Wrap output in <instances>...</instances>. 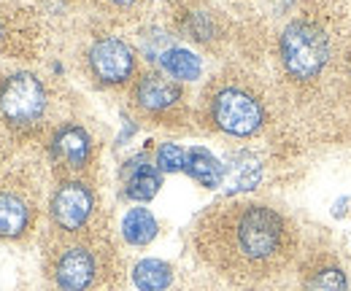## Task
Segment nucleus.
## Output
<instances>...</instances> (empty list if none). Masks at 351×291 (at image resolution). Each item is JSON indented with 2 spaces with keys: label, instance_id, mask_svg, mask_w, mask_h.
Returning a JSON list of instances; mask_svg holds the SVG:
<instances>
[{
  "label": "nucleus",
  "instance_id": "nucleus-17",
  "mask_svg": "<svg viewBox=\"0 0 351 291\" xmlns=\"http://www.w3.org/2000/svg\"><path fill=\"white\" fill-rule=\"evenodd\" d=\"M132 281L141 291H165L173 281V273L160 259H143L132 270Z\"/></svg>",
  "mask_w": 351,
  "mask_h": 291
},
{
  "label": "nucleus",
  "instance_id": "nucleus-19",
  "mask_svg": "<svg viewBox=\"0 0 351 291\" xmlns=\"http://www.w3.org/2000/svg\"><path fill=\"white\" fill-rule=\"evenodd\" d=\"M338 92H341V100H346V108L351 114V49L343 54L338 68Z\"/></svg>",
  "mask_w": 351,
  "mask_h": 291
},
{
  "label": "nucleus",
  "instance_id": "nucleus-16",
  "mask_svg": "<svg viewBox=\"0 0 351 291\" xmlns=\"http://www.w3.org/2000/svg\"><path fill=\"white\" fill-rule=\"evenodd\" d=\"M160 227H157V218L149 213L146 208H132L125 221H122V238L130 243V246H146L157 238Z\"/></svg>",
  "mask_w": 351,
  "mask_h": 291
},
{
  "label": "nucleus",
  "instance_id": "nucleus-13",
  "mask_svg": "<svg viewBox=\"0 0 351 291\" xmlns=\"http://www.w3.org/2000/svg\"><path fill=\"white\" fill-rule=\"evenodd\" d=\"M184 170L200 184V186H208V189H217L224 181V167L221 162L208 151V149H189L186 151V162H184Z\"/></svg>",
  "mask_w": 351,
  "mask_h": 291
},
{
  "label": "nucleus",
  "instance_id": "nucleus-15",
  "mask_svg": "<svg viewBox=\"0 0 351 291\" xmlns=\"http://www.w3.org/2000/svg\"><path fill=\"white\" fill-rule=\"evenodd\" d=\"M227 173V192L235 194V192H246V189H254L260 184V175H263V167L257 165V160L246 151L235 154L230 160V167L224 170Z\"/></svg>",
  "mask_w": 351,
  "mask_h": 291
},
{
  "label": "nucleus",
  "instance_id": "nucleus-12",
  "mask_svg": "<svg viewBox=\"0 0 351 291\" xmlns=\"http://www.w3.org/2000/svg\"><path fill=\"white\" fill-rule=\"evenodd\" d=\"M162 186V178H160V167L146 165L143 157L132 160L125 167V194L135 200V203H146L152 200Z\"/></svg>",
  "mask_w": 351,
  "mask_h": 291
},
{
  "label": "nucleus",
  "instance_id": "nucleus-10",
  "mask_svg": "<svg viewBox=\"0 0 351 291\" xmlns=\"http://www.w3.org/2000/svg\"><path fill=\"white\" fill-rule=\"evenodd\" d=\"M300 291H349L343 264L332 253H313L303 264Z\"/></svg>",
  "mask_w": 351,
  "mask_h": 291
},
{
  "label": "nucleus",
  "instance_id": "nucleus-9",
  "mask_svg": "<svg viewBox=\"0 0 351 291\" xmlns=\"http://www.w3.org/2000/svg\"><path fill=\"white\" fill-rule=\"evenodd\" d=\"M51 157L54 162L68 170H82L92 160V140L87 129L79 125H62L51 135Z\"/></svg>",
  "mask_w": 351,
  "mask_h": 291
},
{
  "label": "nucleus",
  "instance_id": "nucleus-22",
  "mask_svg": "<svg viewBox=\"0 0 351 291\" xmlns=\"http://www.w3.org/2000/svg\"><path fill=\"white\" fill-rule=\"evenodd\" d=\"M0 41H3V25H0Z\"/></svg>",
  "mask_w": 351,
  "mask_h": 291
},
{
  "label": "nucleus",
  "instance_id": "nucleus-2",
  "mask_svg": "<svg viewBox=\"0 0 351 291\" xmlns=\"http://www.w3.org/2000/svg\"><path fill=\"white\" fill-rule=\"evenodd\" d=\"M206 119L214 129L232 138H252L265 125V103L246 76H219L203 97Z\"/></svg>",
  "mask_w": 351,
  "mask_h": 291
},
{
  "label": "nucleus",
  "instance_id": "nucleus-7",
  "mask_svg": "<svg viewBox=\"0 0 351 291\" xmlns=\"http://www.w3.org/2000/svg\"><path fill=\"white\" fill-rule=\"evenodd\" d=\"M95 213V192L84 181H62L51 194V221L62 232H82Z\"/></svg>",
  "mask_w": 351,
  "mask_h": 291
},
{
  "label": "nucleus",
  "instance_id": "nucleus-6",
  "mask_svg": "<svg viewBox=\"0 0 351 291\" xmlns=\"http://www.w3.org/2000/svg\"><path fill=\"white\" fill-rule=\"evenodd\" d=\"M132 103L143 116L171 122L181 114L184 92L173 79H165L160 73H146L138 79L132 89Z\"/></svg>",
  "mask_w": 351,
  "mask_h": 291
},
{
  "label": "nucleus",
  "instance_id": "nucleus-18",
  "mask_svg": "<svg viewBox=\"0 0 351 291\" xmlns=\"http://www.w3.org/2000/svg\"><path fill=\"white\" fill-rule=\"evenodd\" d=\"M184 162H186V151L176 143H162L157 149V167L162 173H176V170H184Z\"/></svg>",
  "mask_w": 351,
  "mask_h": 291
},
{
  "label": "nucleus",
  "instance_id": "nucleus-4",
  "mask_svg": "<svg viewBox=\"0 0 351 291\" xmlns=\"http://www.w3.org/2000/svg\"><path fill=\"white\" fill-rule=\"evenodd\" d=\"M46 89L33 73H11L0 81V116L14 129H30L46 114Z\"/></svg>",
  "mask_w": 351,
  "mask_h": 291
},
{
  "label": "nucleus",
  "instance_id": "nucleus-1",
  "mask_svg": "<svg viewBox=\"0 0 351 291\" xmlns=\"http://www.w3.org/2000/svg\"><path fill=\"white\" fill-rule=\"evenodd\" d=\"M200 259L232 283L281 275L298 253V227L263 203H217L195 224Z\"/></svg>",
  "mask_w": 351,
  "mask_h": 291
},
{
  "label": "nucleus",
  "instance_id": "nucleus-11",
  "mask_svg": "<svg viewBox=\"0 0 351 291\" xmlns=\"http://www.w3.org/2000/svg\"><path fill=\"white\" fill-rule=\"evenodd\" d=\"M33 224V205L16 189H0V238H22Z\"/></svg>",
  "mask_w": 351,
  "mask_h": 291
},
{
  "label": "nucleus",
  "instance_id": "nucleus-14",
  "mask_svg": "<svg viewBox=\"0 0 351 291\" xmlns=\"http://www.w3.org/2000/svg\"><path fill=\"white\" fill-rule=\"evenodd\" d=\"M160 65H162V71H165L171 79H178V81H195V79H200V73H203L200 57L192 54V51H186V49H181V46L165 49V51L160 54Z\"/></svg>",
  "mask_w": 351,
  "mask_h": 291
},
{
  "label": "nucleus",
  "instance_id": "nucleus-21",
  "mask_svg": "<svg viewBox=\"0 0 351 291\" xmlns=\"http://www.w3.org/2000/svg\"><path fill=\"white\" fill-rule=\"evenodd\" d=\"M108 3H114V5H119V8H128V5H132L135 0H108Z\"/></svg>",
  "mask_w": 351,
  "mask_h": 291
},
{
  "label": "nucleus",
  "instance_id": "nucleus-8",
  "mask_svg": "<svg viewBox=\"0 0 351 291\" xmlns=\"http://www.w3.org/2000/svg\"><path fill=\"white\" fill-rule=\"evenodd\" d=\"M89 71L100 84L117 86L132 79L135 73V54L122 38H100L89 49Z\"/></svg>",
  "mask_w": 351,
  "mask_h": 291
},
{
  "label": "nucleus",
  "instance_id": "nucleus-3",
  "mask_svg": "<svg viewBox=\"0 0 351 291\" xmlns=\"http://www.w3.org/2000/svg\"><path fill=\"white\" fill-rule=\"evenodd\" d=\"M278 54L287 79L300 86L319 81L332 62V38L316 19H295L284 27Z\"/></svg>",
  "mask_w": 351,
  "mask_h": 291
},
{
  "label": "nucleus",
  "instance_id": "nucleus-20",
  "mask_svg": "<svg viewBox=\"0 0 351 291\" xmlns=\"http://www.w3.org/2000/svg\"><path fill=\"white\" fill-rule=\"evenodd\" d=\"M189 33L195 41H208L211 33H214V25H211V16L208 14H195L192 22H189Z\"/></svg>",
  "mask_w": 351,
  "mask_h": 291
},
{
  "label": "nucleus",
  "instance_id": "nucleus-5",
  "mask_svg": "<svg viewBox=\"0 0 351 291\" xmlns=\"http://www.w3.org/2000/svg\"><path fill=\"white\" fill-rule=\"evenodd\" d=\"M97 253L87 243H62L51 253L49 275L60 291H89L97 281Z\"/></svg>",
  "mask_w": 351,
  "mask_h": 291
}]
</instances>
